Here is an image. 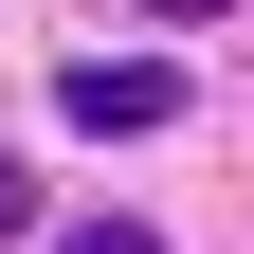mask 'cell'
Masks as SVG:
<instances>
[{
    "mask_svg": "<svg viewBox=\"0 0 254 254\" xmlns=\"http://www.w3.org/2000/svg\"><path fill=\"white\" fill-rule=\"evenodd\" d=\"M55 109L127 145V127H182V73H164V55H91V73H55Z\"/></svg>",
    "mask_w": 254,
    "mask_h": 254,
    "instance_id": "6da1fadb",
    "label": "cell"
},
{
    "mask_svg": "<svg viewBox=\"0 0 254 254\" xmlns=\"http://www.w3.org/2000/svg\"><path fill=\"white\" fill-rule=\"evenodd\" d=\"M55 254H164V236H145V218H73Z\"/></svg>",
    "mask_w": 254,
    "mask_h": 254,
    "instance_id": "7a4b0ae2",
    "label": "cell"
},
{
    "mask_svg": "<svg viewBox=\"0 0 254 254\" xmlns=\"http://www.w3.org/2000/svg\"><path fill=\"white\" fill-rule=\"evenodd\" d=\"M18 218H37V164H18V145H0V236H18Z\"/></svg>",
    "mask_w": 254,
    "mask_h": 254,
    "instance_id": "3957f363",
    "label": "cell"
},
{
    "mask_svg": "<svg viewBox=\"0 0 254 254\" xmlns=\"http://www.w3.org/2000/svg\"><path fill=\"white\" fill-rule=\"evenodd\" d=\"M145 18H218V0H145Z\"/></svg>",
    "mask_w": 254,
    "mask_h": 254,
    "instance_id": "277c9868",
    "label": "cell"
}]
</instances>
